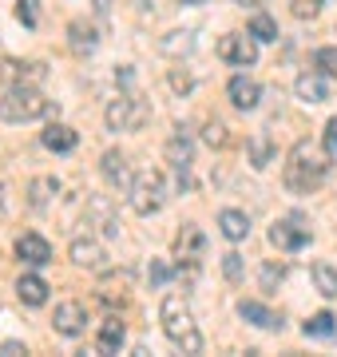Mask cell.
I'll list each match as a JSON object with an SVG mask.
<instances>
[{
	"mask_svg": "<svg viewBox=\"0 0 337 357\" xmlns=\"http://www.w3.org/2000/svg\"><path fill=\"white\" fill-rule=\"evenodd\" d=\"M325 171H329V151L313 147L310 139H301L294 143V151L285 155L282 183L290 195H313L325 183Z\"/></svg>",
	"mask_w": 337,
	"mask_h": 357,
	"instance_id": "obj_1",
	"label": "cell"
},
{
	"mask_svg": "<svg viewBox=\"0 0 337 357\" xmlns=\"http://www.w3.org/2000/svg\"><path fill=\"white\" fill-rule=\"evenodd\" d=\"M159 321H163V333H167V342L182 354H203V333H198V321L191 314V306L167 294L163 298V306H159Z\"/></svg>",
	"mask_w": 337,
	"mask_h": 357,
	"instance_id": "obj_2",
	"label": "cell"
},
{
	"mask_svg": "<svg viewBox=\"0 0 337 357\" xmlns=\"http://www.w3.org/2000/svg\"><path fill=\"white\" fill-rule=\"evenodd\" d=\"M52 112V100L36 88V84H13L0 96V119L4 123H32Z\"/></svg>",
	"mask_w": 337,
	"mask_h": 357,
	"instance_id": "obj_3",
	"label": "cell"
},
{
	"mask_svg": "<svg viewBox=\"0 0 337 357\" xmlns=\"http://www.w3.org/2000/svg\"><path fill=\"white\" fill-rule=\"evenodd\" d=\"M127 203L135 215H155V211H163V203H167V178H163V171H139V175L131 178L127 187Z\"/></svg>",
	"mask_w": 337,
	"mask_h": 357,
	"instance_id": "obj_4",
	"label": "cell"
},
{
	"mask_svg": "<svg viewBox=\"0 0 337 357\" xmlns=\"http://www.w3.org/2000/svg\"><path fill=\"white\" fill-rule=\"evenodd\" d=\"M107 128L111 131H139L147 119H151V103L143 96H116L107 103Z\"/></svg>",
	"mask_w": 337,
	"mask_h": 357,
	"instance_id": "obj_5",
	"label": "cell"
},
{
	"mask_svg": "<svg viewBox=\"0 0 337 357\" xmlns=\"http://www.w3.org/2000/svg\"><path fill=\"white\" fill-rule=\"evenodd\" d=\"M310 222L301 215H285V218H278L270 227V246H278V250H301V246H310Z\"/></svg>",
	"mask_w": 337,
	"mask_h": 357,
	"instance_id": "obj_6",
	"label": "cell"
},
{
	"mask_svg": "<svg viewBox=\"0 0 337 357\" xmlns=\"http://www.w3.org/2000/svg\"><path fill=\"white\" fill-rule=\"evenodd\" d=\"M191 159H195V147H191V128L175 123V135L167 139V163H171V171H175V178H179V187H187V183H191Z\"/></svg>",
	"mask_w": 337,
	"mask_h": 357,
	"instance_id": "obj_7",
	"label": "cell"
},
{
	"mask_svg": "<svg viewBox=\"0 0 337 357\" xmlns=\"http://www.w3.org/2000/svg\"><path fill=\"white\" fill-rule=\"evenodd\" d=\"M219 56L234 68H250L258 60V40L250 36V32L246 36H242V32H226V36L219 40Z\"/></svg>",
	"mask_w": 337,
	"mask_h": 357,
	"instance_id": "obj_8",
	"label": "cell"
},
{
	"mask_svg": "<svg viewBox=\"0 0 337 357\" xmlns=\"http://www.w3.org/2000/svg\"><path fill=\"white\" fill-rule=\"evenodd\" d=\"M203 250H207L203 230H198L195 222H187V227L179 230V238H175V258H179V266L198 270V262H203Z\"/></svg>",
	"mask_w": 337,
	"mask_h": 357,
	"instance_id": "obj_9",
	"label": "cell"
},
{
	"mask_svg": "<svg viewBox=\"0 0 337 357\" xmlns=\"http://www.w3.org/2000/svg\"><path fill=\"white\" fill-rule=\"evenodd\" d=\"M52 326H56V333H64V337H79V333L88 330V306H84V302H60Z\"/></svg>",
	"mask_w": 337,
	"mask_h": 357,
	"instance_id": "obj_10",
	"label": "cell"
},
{
	"mask_svg": "<svg viewBox=\"0 0 337 357\" xmlns=\"http://www.w3.org/2000/svg\"><path fill=\"white\" fill-rule=\"evenodd\" d=\"M16 258L28 262V266H48L52 262V246H48V238H40V234H20L16 238Z\"/></svg>",
	"mask_w": 337,
	"mask_h": 357,
	"instance_id": "obj_11",
	"label": "cell"
},
{
	"mask_svg": "<svg viewBox=\"0 0 337 357\" xmlns=\"http://www.w3.org/2000/svg\"><path fill=\"white\" fill-rule=\"evenodd\" d=\"M100 171H104V178L111 183V187H123V191H127L131 178H135V171H131V163H127L123 151H107L104 159H100Z\"/></svg>",
	"mask_w": 337,
	"mask_h": 357,
	"instance_id": "obj_12",
	"label": "cell"
},
{
	"mask_svg": "<svg viewBox=\"0 0 337 357\" xmlns=\"http://www.w3.org/2000/svg\"><path fill=\"white\" fill-rule=\"evenodd\" d=\"M301 103H325L329 100V84H325V72H301L298 84H294Z\"/></svg>",
	"mask_w": 337,
	"mask_h": 357,
	"instance_id": "obj_13",
	"label": "cell"
},
{
	"mask_svg": "<svg viewBox=\"0 0 337 357\" xmlns=\"http://www.w3.org/2000/svg\"><path fill=\"white\" fill-rule=\"evenodd\" d=\"M226 96H230L234 107H242V112H250V107H258L262 100V88L254 84L250 76H234L230 84H226Z\"/></svg>",
	"mask_w": 337,
	"mask_h": 357,
	"instance_id": "obj_14",
	"label": "cell"
},
{
	"mask_svg": "<svg viewBox=\"0 0 337 357\" xmlns=\"http://www.w3.org/2000/svg\"><path fill=\"white\" fill-rule=\"evenodd\" d=\"M68 255H72V262L84 266V270H100V266H104V258H107L104 255V243H95V238H76Z\"/></svg>",
	"mask_w": 337,
	"mask_h": 357,
	"instance_id": "obj_15",
	"label": "cell"
},
{
	"mask_svg": "<svg viewBox=\"0 0 337 357\" xmlns=\"http://www.w3.org/2000/svg\"><path fill=\"white\" fill-rule=\"evenodd\" d=\"M238 314H242V321H250V326H258V330H282V314H274V310H266L262 302H238Z\"/></svg>",
	"mask_w": 337,
	"mask_h": 357,
	"instance_id": "obj_16",
	"label": "cell"
},
{
	"mask_svg": "<svg viewBox=\"0 0 337 357\" xmlns=\"http://www.w3.org/2000/svg\"><path fill=\"white\" fill-rule=\"evenodd\" d=\"M219 230L230 238V243H242V238L250 234V215H246V211L226 206V211H219Z\"/></svg>",
	"mask_w": 337,
	"mask_h": 357,
	"instance_id": "obj_17",
	"label": "cell"
},
{
	"mask_svg": "<svg viewBox=\"0 0 337 357\" xmlns=\"http://www.w3.org/2000/svg\"><path fill=\"white\" fill-rule=\"evenodd\" d=\"M40 143L48 147V151H56V155H68V151H76V143H79V135L68 123H52V128L40 135Z\"/></svg>",
	"mask_w": 337,
	"mask_h": 357,
	"instance_id": "obj_18",
	"label": "cell"
},
{
	"mask_svg": "<svg viewBox=\"0 0 337 357\" xmlns=\"http://www.w3.org/2000/svg\"><path fill=\"white\" fill-rule=\"evenodd\" d=\"M123 337H127V330H123V321L111 314V318H104V326H100L95 349H100V354H119V349H123Z\"/></svg>",
	"mask_w": 337,
	"mask_h": 357,
	"instance_id": "obj_19",
	"label": "cell"
},
{
	"mask_svg": "<svg viewBox=\"0 0 337 357\" xmlns=\"http://www.w3.org/2000/svg\"><path fill=\"white\" fill-rule=\"evenodd\" d=\"M16 298H20L24 306H44V302H48V282L40 278V274H20Z\"/></svg>",
	"mask_w": 337,
	"mask_h": 357,
	"instance_id": "obj_20",
	"label": "cell"
},
{
	"mask_svg": "<svg viewBox=\"0 0 337 357\" xmlns=\"http://www.w3.org/2000/svg\"><path fill=\"white\" fill-rule=\"evenodd\" d=\"M56 195H60V183H56L52 175H40L28 183V203L36 206V211H48V206L56 203Z\"/></svg>",
	"mask_w": 337,
	"mask_h": 357,
	"instance_id": "obj_21",
	"label": "cell"
},
{
	"mask_svg": "<svg viewBox=\"0 0 337 357\" xmlns=\"http://www.w3.org/2000/svg\"><path fill=\"white\" fill-rule=\"evenodd\" d=\"M84 222H88V227H100L104 234H111V230H116V211H111V203H107V199H100V195H95V199H88Z\"/></svg>",
	"mask_w": 337,
	"mask_h": 357,
	"instance_id": "obj_22",
	"label": "cell"
},
{
	"mask_svg": "<svg viewBox=\"0 0 337 357\" xmlns=\"http://www.w3.org/2000/svg\"><path fill=\"white\" fill-rule=\"evenodd\" d=\"M95 44H100V36H95V28H91V24H84V20L68 24V48L76 52V56H88V52H95Z\"/></svg>",
	"mask_w": 337,
	"mask_h": 357,
	"instance_id": "obj_23",
	"label": "cell"
},
{
	"mask_svg": "<svg viewBox=\"0 0 337 357\" xmlns=\"http://www.w3.org/2000/svg\"><path fill=\"white\" fill-rule=\"evenodd\" d=\"M4 79H8V84H40V79H44V64H20V60H8V64H4Z\"/></svg>",
	"mask_w": 337,
	"mask_h": 357,
	"instance_id": "obj_24",
	"label": "cell"
},
{
	"mask_svg": "<svg viewBox=\"0 0 337 357\" xmlns=\"http://www.w3.org/2000/svg\"><path fill=\"white\" fill-rule=\"evenodd\" d=\"M310 278H313V286H318V294L337 298V266H329V262H313Z\"/></svg>",
	"mask_w": 337,
	"mask_h": 357,
	"instance_id": "obj_25",
	"label": "cell"
},
{
	"mask_svg": "<svg viewBox=\"0 0 337 357\" xmlns=\"http://www.w3.org/2000/svg\"><path fill=\"white\" fill-rule=\"evenodd\" d=\"M301 333H306V337H334V333H337V318L329 314V310H322V314H313V318H306Z\"/></svg>",
	"mask_w": 337,
	"mask_h": 357,
	"instance_id": "obj_26",
	"label": "cell"
},
{
	"mask_svg": "<svg viewBox=\"0 0 337 357\" xmlns=\"http://www.w3.org/2000/svg\"><path fill=\"white\" fill-rule=\"evenodd\" d=\"M250 36L262 40V44H270V40H278V24H274V16L258 13L254 20H250Z\"/></svg>",
	"mask_w": 337,
	"mask_h": 357,
	"instance_id": "obj_27",
	"label": "cell"
},
{
	"mask_svg": "<svg viewBox=\"0 0 337 357\" xmlns=\"http://www.w3.org/2000/svg\"><path fill=\"white\" fill-rule=\"evenodd\" d=\"M313 64H318V72H325V76H337V48H318L313 52Z\"/></svg>",
	"mask_w": 337,
	"mask_h": 357,
	"instance_id": "obj_28",
	"label": "cell"
},
{
	"mask_svg": "<svg viewBox=\"0 0 337 357\" xmlns=\"http://www.w3.org/2000/svg\"><path fill=\"white\" fill-rule=\"evenodd\" d=\"M325 0H290V13L298 16V20H313V16L322 13Z\"/></svg>",
	"mask_w": 337,
	"mask_h": 357,
	"instance_id": "obj_29",
	"label": "cell"
},
{
	"mask_svg": "<svg viewBox=\"0 0 337 357\" xmlns=\"http://www.w3.org/2000/svg\"><path fill=\"white\" fill-rule=\"evenodd\" d=\"M203 139H207L210 147H226V143H230V135H226V128H222L219 119H210L207 128H203Z\"/></svg>",
	"mask_w": 337,
	"mask_h": 357,
	"instance_id": "obj_30",
	"label": "cell"
},
{
	"mask_svg": "<svg viewBox=\"0 0 337 357\" xmlns=\"http://www.w3.org/2000/svg\"><path fill=\"white\" fill-rule=\"evenodd\" d=\"M282 278H285V266H274V262L262 266V290H266V294L278 290V282H282Z\"/></svg>",
	"mask_w": 337,
	"mask_h": 357,
	"instance_id": "obj_31",
	"label": "cell"
},
{
	"mask_svg": "<svg viewBox=\"0 0 337 357\" xmlns=\"http://www.w3.org/2000/svg\"><path fill=\"white\" fill-rule=\"evenodd\" d=\"M191 48H195L191 32H171V40H163V52H191Z\"/></svg>",
	"mask_w": 337,
	"mask_h": 357,
	"instance_id": "obj_32",
	"label": "cell"
},
{
	"mask_svg": "<svg viewBox=\"0 0 337 357\" xmlns=\"http://www.w3.org/2000/svg\"><path fill=\"white\" fill-rule=\"evenodd\" d=\"M250 151H254V167H270V139H266V135H258V139L250 143Z\"/></svg>",
	"mask_w": 337,
	"mask_h": 357,
	"instance_id": "obj_33",
	"label": "cell"
},
{
	"mask_svg": "<svg viewBox=\"0 0 337 357\" xmlns=\"http://www.w3.org/2000/svg\"><path fill=\"white\" fill-rule=\"evenodd\" d=\"M222 274H226L230 282L242 278V255H234V250H230V255H222Z\"/></svg>",
	"mask_w": 337,
	"mask_h": 357,
	"instance_id": "obj_34",
	"label": "cell"
},
{
	"mask_svg": "<svg viewBox=\"0 0 337 357\" xmlns=\"http://www.w3.org/2000/svg\"><path fill=\"white\" fill-rule=\"evenodd\" d=\"M16 16H20V20H24L28 28H36V24H40V16H36V0H20V4H16Z\"/></svg>",
	"mask_w": 337,
	"mask_h": 357,
	"instance_id": "obj_35",
	"label": "cell"
},
{
	"mask_svg": "<svg viewBox=\"0 0 337 357\" xmlns=\"http://www.w3.org/2000/svg\"><path fill=\"white\" fill-rule=\"evenodd\" d=\"M171 274H175V270H171L167 262H151V286H163V282H171Z\"/></svg>",
	"mask_w": 337,
	"mask_h": 357,
	"instance_id": "obj_36",
	"label": "cell"
},
{
	"mask_svg": "<svg viewBox=\"0 0 337 357\" xmlns=\"http://www.w3.org/2000/svg\"><path fill=\"white\" fill-rule=\"evenodd\" d=\"M325 151L329 155H337V115L325 123Z\"/></svg>",
	"mask_w": 337,
	"mask_h": 357,
	"instance_id": "obj_37",
	"label": "cell"
},
{
	"mask_svg": "<svg viewBox=\"0 0 337 357\" xmlns=\"http://www.w3.org/2000/svg\"><path fill=\"white\" fill-rule=\"evenodd\" d=\"M171 84H175V91H191V76L187 72H171Z\"/></svg>",
	"mask_w": 337,
	"mask_h": 357,
	"instance_id": "obj_38",
	"label": "cell"
},
{
	"mask_svg": "<svg viewBox=\"0 0 337 357\" xmlns=\"http://www.w3.org/2000/svg\"><path fill=\"white\" fill-rule=\"evenodd\" d=\"M0 354H4V357H16V354H28V349H24L20 342H4V345H0Z\"/></svg>",
	"mask_w": 337,
	"mask_h": 357,
	"instance_id": "obj_39",
	"label": "cell"
},
{
	"mask_svg": "<svg viewBox=\"0 0 337 357\" xmlns=\"http://www.w3.org/2000/svg\"><path fill=\"white\" fill-rule=\"evenodd\" d=\"M234 4H242V8H254V4H262V0H234Z\"/></svg>",
	"mask_w": 337,
	"mask_h": 357,
	"instance_id": "obj_40",
	"label": "cell"
},
{
	"mask_svg": "<svg viewBox=\"0 0 337 357\" xmlns=\"http://www.w3.org/2000/svg\"><path fill=\"white\" fill-rule=\"evenodd\" d=\"M95 13H100V16L107 13V0H95Z\"/></svg>",
	"mask_w": 337,
	"mask_h": 357,
	"instance_id": "obj_41",
	"label": "cell"
},
{
	"mask_svg": "<svg viewBox=\"0 0 337 357\" xmlns=\"http://www.w3.org/2000/svg\"><path fill=\"white\" fill-rule=\"evenodd\" d=\"M182 4H207V0H182Z\"/></svg>",
	"mask_w": 337,
	"mask_h": 357,
	"instance_id": "obj_42",
	"label": "cell"
},
{
	"mask_svg": "<svg viewBox=\"0 0 337 357\" xmlns=\"http://www.w3.org/2000/svg\"><path fill=\"white\" fill-rule=\"evenodd\" d=\"M0 203H4V187H0Z\"/></svg>",
	"mask_w": 337,
	"mask_h": 357,
	"instance_id": "obj_43",
	"label": "cell"
}]
</instances>
